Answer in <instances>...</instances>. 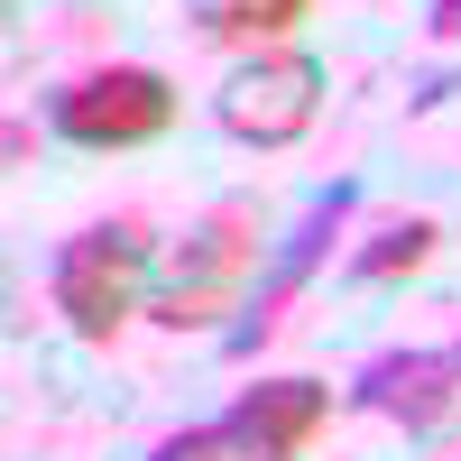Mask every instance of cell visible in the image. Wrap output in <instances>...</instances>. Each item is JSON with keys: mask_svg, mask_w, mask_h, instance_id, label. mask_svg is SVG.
I'll return each instance as SVG.
<instances>
[{"mask_svg": "<svg viewBox=\"0 0 461 461\" xmlns=\"http://www.w3.org/2000/svg\"><path fill=\"white\" fill-rule=\"evenodd\" d=\"M212 121L240 139V148H286L323 121V65L304 56V47H267L249 65H230L221 74V93H212Z\"/></svg>", "mask_w": 461, "mask_h": 461, "instance_id": "3957f363", "label": "cell"}, {"mask_svg": "<svg viewBox=\"0 0 461 461\" xmlns=\"http://www.w3.org/2000/svg\"><path fill=\"white\" fill-rule=\"evenodd\" d=\"M452 397H461V360L452 351H378L351 378V406L388 415V425H406V434H434L452 415Z\"/></svg>", "mask_w": 461, "mask_h": 461, "instance_id": "8992f818", "label": "cell"}, {"mask_svg": "<svg viewBox=\"0 0 461 461\" xmlns=\"http://www.w3.org/2000/svg\"><path fill=\"white\" fill-rule=\"evenodd\" d=\"M47 121L74 148H139V139L176 130V84L158 65H93L47 102Z\"/></svg>", "mask_w": 461, "mask_h": 461, "instance_id": "277c9868", "label": "cell"}, {"mask_svg": "<svg viewBox=\"0 0 461 461\" xmlns=\"http://www.w3.org/2000/svg\"><path fill=\"white\" fill-rule=\"evenodd\" d=\"M249 277H258V203L230 194V203H212V212L167 249L158 295H148V323H167V332H212L221 314H240V304H249Z\"/></svg>", "mask_w": 461, "mask_h": 461, "instance_id": "6da1fadb", "label": "cell"}, {"mask_svg": "<svg viewBox=\"0 0 461 461\" xmlns=\"http://www.w3.org/2000/svg\"><path fill=\"white\" fill-rule=\"evenodd\" d=\"M148 461H249V452L230 443V425H185V434H167Z\"/></svg>", "mask_w": 461, "mask_h": 461, "instance_id": "30bf717a", "label": "cell"}, {"mask_svg": "<svg viewBox=\"0 0 461 461\" xmlns=\"http://www.w3.org/2000/svg\"><path fill=\"white\" fill-rule=\"evenodd\" d=\"M452 360H461V341H452Z\"/></svg>", "mask_w": 461, "mask_h": 461, "instance_id": "7c38bea8", "label": "cell"}, {"mask_svg": "<svg viewBox=\"0 0 461 461\" xmlns=\"http://www.w3.org/2000/svg\"><path fill=\"white\" fill-rule=\"evenodd\" d=\"M434 240H443V230L425 221V212H415V221H388V230H378V240L351 258V277L360 286H388V277H415V267H425L434 258Z\"/></svg>", "mask_w": 461, "mask_h": 461, "instance_id": "9c48e42d", "label": "cell"}, {"mask_svg": "<svg viewBox=\"0 0 461 461\" xmlns=\"http://www.w3.org/2000/svg\"><path fill=\"white\" fill-rule=\"evenodd\" d=\"M314 0H185V19H194V37H212V47H258V37H286Z\"/></svg>", "mask_w": 461, "mask_h": 461, "instance_id": "ba28073f", "label": "cell"}, {"mask_svg": "<svg viewBox=\"0 0 461 461\" xmlns=\"http://www.w3.org/2000/svg\"><path fill=\"white\" fill-rule=\"evenodd\" d=\"M351 203H360V185H351V176H332V185H314V194H304V212L286 221L277 258L258 267V286H249V304H240V323H230V351H249V341H267V332L286 323V304L314 286V267L332 258V240H341V221H351Z\"/></svg>", "mask_w": 461, "mask_h": 461, "instance_id": "5b68a950", "label": "cell"}, {"mask_svg": "<svg viewBox=\"0 0 461 461\" xmlns=\"http://www.w3.org/2000/svg\"><path fill=\"white\" fill-rule=\"evenodd\" d=\"M139 286H148V221L139 212L74 230L56 249V267H47V295H56V314H65L74 341H111L139 314Z\"/></svg>", "mask_w": 461, "mask_h": 461, "instance_id": "7a4b0ae2", "label": "cell"}, {"mask_svg": "<svg viewBox=\"0 0 461 461\" xmlns=\"http://www.w3.org/2000/svg\"><path fill=\"white\" fill-rule=\"evenodd\" d=\"M323 415H332L323 378H258V388H240V406H230L221 425H230V443H240L249 461H295L323 434Z\"/></svg>", "mask_w": 461, "mask_h": 461, "instance_id": "52a82bcc", "label": "cell"}, {"mask_svg": "<svg viewBox=\"0 0 461 461\" xmlns=\"http://www.w3.org/2000/svg\"><path fill=\"white\" fill-rule=\"evenodd\" d=\"M434 37H452V47H461V0H434Z\"/></svg>", "mask_w": 461, "mask_h": 461, "instance_id": "8fae6325", "label": "cell"}]
</instances>
